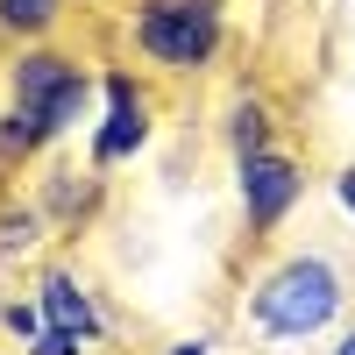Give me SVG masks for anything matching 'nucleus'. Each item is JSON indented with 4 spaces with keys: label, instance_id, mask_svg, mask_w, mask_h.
<instances>
[{
    "label": "nucleus",
    "instance_id": "10",
    "mask_svg": "<svg viewBox=\"0 0 355 355\" xmlns=\"http://www.w3.org/2000/svg\"><path fill=\"white\" fill-rule=\"evenodd\" d=\"M50 234H57V227L43 220V206H36V199H8V206H0V263L36 256Z\"/></svg>",
    "mask_w": 355,
    "mask_h": 355
},
{
    "label": "nucleus",
    "instance_id": "13",
    "mask_svg": "<svg viewBox=\"0 0 355 355\" xmlns=\"http://www.w3.org/2000/svg\"><path fill=\"white\" fill-rule=\"evenodd\" d=\"M334 206L355 220V164H341V171H334Z\"/></svg>",
    "mask_w": 355,
    "mask_h": 355
},
{
    "label": "nucleus",
    "instance_id": "9",
    "mask_svg": "<svg viewBox=\"0 0 355 355\" xmlns=\"http://www.w3.org/2000/svg\"><path fill=\"white\" fill-rule=\"evenodd\" d=\"M64 15H71V0H0V36H15L21 50L50 43L64 28Z\"/></svg>",
    "mask_w": 355,
    "mask_h": 355
},
{
    "label": "nucleus",
    "instance_id": "8",
    "mask_svg": "<svg viewBox=\"0 0 355 355\" xmlns=\"http://www.w3.org/2000/svg\"><path fill=\"white\" fill-rule=\"evenodd\" d=\"M220 142H227L234 164L256 157V150H270V142H277V114H270V100H263V93H234V100H227V121H220Z\"/></svg>",
    "mask_w": 355,
    "mask_h": 355
},
{
    "label": "nucleus",
    "instance_id": "1",
    "mask_svg": "<svg viewBox=\"0 0 355 355\" xmlns=\"http://www.w3.org/2000/svg\"><path fill=\"white\" fill-rule=\"evenodd\" d=\"M348 313V277L334 256L320 249H291L270 270H256L242 291V320L256 327V341H313Z\"/></svg>",
    "mask_w": 355,
    "mask_h": 355
},
{
    "label": "nucleus",
    "instance_id": "7",
    "mask_svg": "<svg viewBox=\"0 0 355 355\" xmlns=\"http://www.w3.org/2000/svg\"><path fill=\"white\" fill-rule=\"evenodd\" d=\"M100 192H107V171H93V164H57L50 178H36V206H43V220L57 227V234H78L85 220L100 214Z\"/></svg>",
    "mask_w": 355,
    "mask_h": 355
},
{
    "label": "nucleus",
    "instance_id": "12",
    "mask_svg": "<svg viewBox=\"0 0 355 355\" xmlns=\"http://www.w3.org/2000/svg\"><path fill=\"white\" fill-rule=\"evenodd\" d=\"M85 348H93V341H85V334H71V327H43V334L28 341L21 355H85Z\"/></svg>",
    "mask_w": 355,
    "mask_h": 355
},
{
    "label": "nucleus",
    "instance_id": "14",
    "mask_svg": "<svg viewBox=\"0 0 355 355\" xmlns=\"http://www.w3.org/2000/svg\"><path fill=\"white\" fill-rule=\"evenodd\" d=\"M164 355H214V341H206V334H178Z\"/></svg>",
    "mask_w": 355,
    "mask_h": 355
},
{
    "label": "nucleus",
    "instance_id": "5",
    "mask_svg": "<svg viewBox=\"0 0 355 355\" xmlns=\"http://www.w3.org/2000/svg\"><path fill=\"white\" fill-rule=\"evenodd\" d=\"M234 199H242V227L256 234H277L291 214H299V199H306V164L284 150V142H270V150H256L234 164Z\"/></svg>",
    "mask_w": 355,
    "mask_h": 355
},
{
    "label": "nucleus",
    "instance_id": "4",
    "mask_svg": "<svg viewBox=\"0 0 355 355\" xmlns=\"http://www.w3.org/2000/svg\"><path fill=\"white\" fill-rule=\"evenodd\" d=\"M100 93H107V107L93 121L85 164H93V171H121V164H135L142 150H150V135H157V93H150V78L128 71V64H114L100 78Z\"/></svg>",
    "mask_w": 355,
    "mask_h": 355
},
{
    "label": "nucleus",
    "instance_id": "11",
    "mask_svg": "<svg viewBox=\"0 0 355 355\" xmlns=\"http://www.w3.org/2000/svg\"><path fill=\"white\" fill-rule=\"evenodd\" d=\"M0 327H8V334L28 348V341L43 334V306H36V299H0Z\"/></svg>",
    "mask_w": 355,
    "mask_h": 355
},
{
    "label": "nucleus",
    "instance_id": "3",
    "mask_svg": "<svg viewBox=\"0 0 355 355\" xmlns=\"http://www.w3.org/2000/svg\"><path fill=\"white\" fill-rule=\"evenodd\" d=\"M8 100L28 107L50 135H71L93 107V64L71 50H50V43H28L15 64H8Z\"/></svg>",
    "mask_w": 355,
    "mask_h": 355
},
{
    "label": "nucleus",
    "instance_id": "6",
    "mask_svg": "<svg viewBox=\"0 0 355 355\" xmlns=\"http://www.w3.org/2000/svg\"><path fill=\"white\" fill-rule=\"evenodd\" d=\"M36 306H43V327H71L85 341H114V313L100 306V291L78 270H43L36 277Z\"/></svg>",
    "mask_w": 355,
    "mask_h": 355
},
{
    "label": "nucleus",
    "instance_id": "2",
    "mask_svg": "<svg viewBox=\"0 0 355 355\" xmlns=\"http://www.w3.org/2000/svg\"><path fill=\"white\" fill-rule=\"evenodd\" d=\"M128 43L164 78H199L227 50V0H135Z\"/></svg>",
    "mask_w": 355,
    "mask_h": 355
},
{
    "label": "nucleus",
    "instance_id": "15",
    "mask_svg": "<svg viewBox=\"0 0 355 355\" xmlns=\"http://www.w3.org/2000/svg\"><path fill=\"white\" fill-rule=\"evenodd\" d=\"M334 355H355V327H348V334H341V341H334Z\"/></svg>",
    "mask_w": 355,
    "mask_h": 355
}]
</instances>
